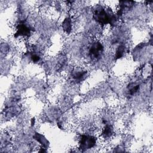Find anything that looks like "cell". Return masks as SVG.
<instances>
[{"instance_id":"6da1fadb","label":"cell","mask_w":153,"mask_h":153,"mask_svg":"<svg viewBox=\"0 0 153 153\" xmlns=\"http://www.w3.org/2000/svg\"><path fill=\"white\" fill-rule=\"evenodd\" d=\"M94 19L100 25H112L115 23L117 17L111 9L99 7L96 9L93 14Z\"/></svg>"},{"instance_id":"7a4b0ae2","label":"cell","mask_w":153,"mask_h":153,"mask_svg":"<svg viewBox=\"0 0 153 153\" xmlns=\"http://www.w3.org/2000/svg\"><path fill=\"white\" fill-rule=\"evenodd\" d=\"M104 51L103 44L99 40L93 41L88 47L87 55L90 59L97 60L101 57Z\"/></svg>"},{"instance_id":"3957f363","label":"cell","mask_w":153,"mask_h":153,"mask_svg":"<svg viewBox=\"0 0 153 153\" xmlns=\"http://www.w3.org/2000/svg\"><path fill=\"white\" fill-rule=\"evenodd\" d=\"M97 137L93 135L89 134H83L81 135L78 147L81 151H85L96 146L97 144Z\"/></svg>"},{"instance_id":"277c9868","label":"cell","mask_w":153,"mask_h":153,"mask_svg":"<svg viewBox=\"0 0 153 153\" xmlns=\"http://www.w3.org/2000/svg\"><path fill=\"white\" fill-rule=\"evenodd\" d=\"M31 31L32 29L29 24L26 23L25 22H21L16 26L14 36L16 38H26L29 37L31 35Z\"/></svg>"},{"instance_id":"5b68a950","label":"cell","mask_w":153,"mask_h":153,"mask_svg":"<svg viewBox=\"0 0 153 153\" xmlns=\"http://www.w3.org/2000/svg\"><path fill=\"white\" fill-rule=\"evenodd\" d=\"M87 76V71L81 67L74 68L71 74V79L76 83H79L84 81Z\"/></svg>"},{"instance_id":"8992f818","label":"cell","mask_w":153,"mask_h":153,"mask_svg":"<svg viewBox=\"0 0 153 153\" xmlns=\"http://www.w3.org/2000/svg\"><path fill=\"white\" fill-rule=\"evenodd\" d=\"M114 134V128L110 124H106L102 131V136L103 139H109Z\"/></svg>"},{"instance_id":"52a82bcc","label":"cell","mask_w":153,"mask_h":153,"mask_svg":"<svg viewBox=\"0 0 153 153\" xmlns=\"http://www.w3.org/2000/svg\"><path fill=\"white\" fill-rule=\"evenodd\" d=\"M62 27L63 30L66 33H70L72 29V20L69 17L66 18L63 23H62Z\"/></svg>"},{"instance_id":"ba28073f","label":"cell","mask_w":153,"mask_h":153,"mask_svg":"<svg viewBox=\"0 0 153 153\" xmlns=\"http://www.w3.org/2000/svg\"><path fill=\"white\" fill-rule=\"evenodd\" d=\"M126 51V47L124 45L121 44L118 46L115 51V57L116 59H120L124 56Z\"/></svg>"},{"instance_id":"9c48e42d","label":"cell","mask_w":153,"mask_h":153,"mask_svg":"<svg viewBox=\"0 0 153 153\" xmlns=\"http://www.w3.org/2000/svg\"><path fill=\"white\" fill-rule=\"evenodd\" d=\"M140 88V85L138 84H130L128 86V91L130 95H133L136 94Z\"/></svg>"},{"instance_id":"30bf717a","label":"cell","mask_w":153,"mask_h":153,"mask_svg":"<svg viewBox=\"0 0 153 153\" xmlns=\"http://www.w3.org/2000/svg\"><path fill=\"white\" fill-rule=\"evenodd\" d=\"M30 59L33 63L39 62L41 59L39 53H36L35 51H32L30 54Z\"/></svg>"}]
</instances>
